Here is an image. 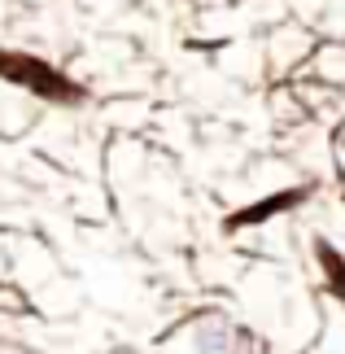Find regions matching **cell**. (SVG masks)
I'll return each mask as SVG.
<instances>
[{
	"instance_id": "cell-1",
	"label": "cell",
	"mask_w": 345,
	"mask_h": 354,
	"mask_svg": "<svg viewBox=\"0 0 345 354\" xmlns=\"http://www.w3.org/2000/svg\"><path fill=\"white\" fill-rule=\"evenodd\" d=\"M197 354H236V333L227 319H205L197 328Z\"/></svg>"
}]
</instances>
